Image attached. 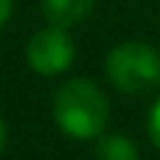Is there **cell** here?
Masks as SVG:
<instances>
[{
    "instance_id": "6da1fadb",
    "label": "cell",
    "mask_w": 160,
    "mask_h": 160,
    "mask_svg": "<svg viewBox=\"0 0 160 160\" xmlns=\"http://www.w3.org/2000/svg\"><path fill=\"white\" fill-rule=\"evenodd\" d=\"M51 112H53V124L68 138H73V141H96L107 129L110 101H107L104 90L93 79L73 76V79H65L56 87Z\"/></svg>"
},
{
    "instance_id": "ba28073f",
    "label": "cell",
    "mask_w": 160,
    "mask_h": 160,
    "mask_svg": "<svg viewBox=\"0 0 160 160\" xmlns=\"http://www.w3.org/2000/svg\"><path fill=\"white\" fill-rule=\"evenodd\" d=\"M3 146H6V124L0 118V152H3Z\"/></svg>"
},
{
    "instance_id": "5b68a950",
    "label": "cell",
    "mask_w": 160,
    "mask_h": 160,
    "mask_svg": "<svg viewBox=\"0 0 160 160\" xmlns=\"http://www.w3.org/2000/svg\"><path fill=\"white\" fill-rule=\"evenodd\" d=\"M96 160H141V155L132 138L121 132H112V135L104 132L96 138Z\"/></svg>"
},
{
    "instance_id": "277c9868",
    "label": "cell",
    "mask_w": 160,
    "mask_h": 160,
    "mask_svg": "<svg viewBox=\"0 0 160 160\" xmlns=\"http://www.w3.org/2000/svg\"><path fill=\"white\" fill-rule=\"evenodd\" d=\"M96 8V0H42V14L51 25L70 28L79 25L90 11Z\"/></svg>"
},
{
    "instance_id": "3957f363",
    "label": "cell",
    "mask_w": 160,
    "mask_h": 160,
    "mask_svg": "<svg viewBox=\"0 0 160 160\" xmlns=\"http://www.w3.org/2000/svg\"><path fill=\"white\" fill-rule=\"evenodd\" d=\"M76 59V45L73 37L68 34V28L59 25H45L39 31L31 34L28 45H25V62L34 73L39 76H62L65 70H70Z\"/></svg>"
},
{
    "instance_id": "52a82bcc",
    "label": "cell",
    "mask_w": 160,
    "mask_h": 160,
    "mask_svg": "<svg viewBox=\"0 0 160 160\" xmlns=\"http://www.w3.org/2000/svg\"><path fill=\"white\" fill-rule=\"evenodd\" d=\"M11 8H14V0H0V28L8 22V17H11Z\"/></svg>"
},
{
    "instance_id": "8992f818",
    "label": "cell",
    "mask_w": 160,
    "mask_h": 160,
    "mask_svg": "<svg viewBox=\"0 0 160 160\" xmlns=\"http://www.w3.org/2000/svg\"><path fill=\"white\" fill-rule=\"evenodd\" d=\"M146 129H149V141L160 149V98L152 104V110H149V127Z\"/></svg>"
},
{
    "instance_id": "7a4b0ae2",
    "label": "cell",
    "mask_w": 160,
    "mask_h": 160,
    "mask_svg": "<svg viewBox=\"0 0 160 160\" xmlns=\"http://www.w3.org/2000/svg\"><path fill=\"white\" fill-rule=\"evenodd\" d=\"M110 84L124 96H149L160 87V53L155 45L129 39L110 48L104 59Z\"/></svg>"
}]
</instances>
